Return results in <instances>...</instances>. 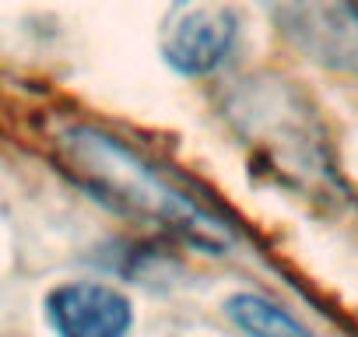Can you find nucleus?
Wrapping results in <instances>:
<instances>
[{
	"label": "nucleus",
	"mask_w": 358,
	"mask_h": 337,
	"mask_svg": "<svg viewBox=\"0 0 358 337\" xmlns=\"http://www.w3.org/2000/svg\"><path fill=\"white\" fill-rule=\"evenodd\" d=\"M46 320L57 337H127L134 306L106 281H67L46 295Z\"/></svg>",
	"instance_id": "20e7f679"
},
{
	"label": "nucleus",
	"mask_w": 358,
	"mask_h": 337,
	"mask_svg": "<svg viewBox=\"0 0 358 337\" xmlns=\"http://www.w3.org/2000/svg\"><path fill=\"white\" fill-rule=\"evenodd\" d=\"M53 148L64 173L102 204L144 218L211 257H225L236 246V232L225 218H218L187 190H179L116 134L92 123H71L57 134Z\"/></svg>",
	"instance_id": "f257e3e1"
},
{
	"label": "nucleus",
	"mask_w": 358,
	"mask_h": 337,
	"mask_svg": "<svg viewBox=\"0 0 358 337\" xmlns=\"http://www.w3.org/2000/svg\"><path fill=\"white\" fill-rule=\"evenodd\" d=\"M229 320L246 334V337H316L302 320H295L285 306H278L267 295L257 292H236L225 299Z\"/></svg>",
	"instance_id": "39448f33"
},
{
	"label": "nucleus",
	"mask_w": 358,
	"mask_h": 337,
	"mask_svg": "<svg viewBox=\"0 0 358 337\" xmlns=\"http://www.w3.org/2000/svg\"><path fill=\"white\" fill-rule=\"evenodd\" d=\"M285 32L320 64L358 71V0H271Z\"/></svg>",
	"instance_id": "7ed1b4c3"
},
{
	"label": "nucleus",
	"mask_w": 358,
	"mask_h": 337,
	"mask_svg": "<svg viewBox=\"0 0 358 337\" xmlns=\"http://www.w3.org/2000/svg\"><path fill=\"white\" fill-rule=\"evenodd\" d=\"M239 29L243 22L232 0H169L158 53L179 78H208L232 57Z\"/></svg>",
	"instance_id": "f03ea898"
}]
</instances>
